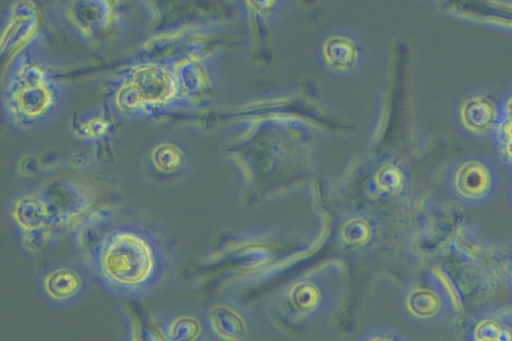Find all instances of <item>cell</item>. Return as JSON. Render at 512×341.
<instances>
[{"mask_svg": "<svg viewBox=\"0 0 512 341\" xmlns=\"http://www.w3.org/2000/svg\"><path fill=\"white\" fill-rule=\"evenodd\" d=\"M84 261L102 289L123 298L149 295L160 285L167 269V255L159 236L136 223L106 228Z\"/></svg>", "mask_w": 512, "mask_h": 341, "instance_id": "obj_1", "label": "cell"}, {"mask_svg": "<svg viewBox=\"0 0 512 341\" xmlns=\"http://www.w3.org/2000/svg\"><path fill=\"white\" fill-rule=\"evenodd\" d=\"M62 12L75 35L92 43L120 38L154 17L149 0H66Z\"/></svg>", "mask_w": 512, "mask_h": 341, "instance_id": "obj_2", "label": "cell"}, {"mask_svg": "<svg viewBox=\"0 0 512 341\" xmlns=\"http://www.w3.org/2000/svg\"><path fill=\"white\" fill-rule=\"evenodd\" d=\"M445 184L451 196L467 206L487 202L496 193L499 176L494 164L481 155H466L447 169Z\"/></svg>", "mask_w": 512, "mask_h": 341, "instance_id": "obj_3", "label": "cell"}, {"mask_svg": "<svg viewBox=\"0 0 512 341\" xmlns=\"http://www.w3.org/2000/svg\"><path fill=\"white\" fill-rule=\"evenodd\" d=\"M92 276L84 260L65 259L46 266L37 276L41 299L56 308H69L88 294Z\"/></svg>", "mask_w": 512, "mask_h": 341, "instance_id": "obj_4", "label": "cell"}, {"mask_svg": "<svg viewBox=\"0 0 512 341\" xmlns=\"http://www.w3.org/2000/svg\"><path fill=\"white\" fill-rule=\"evenodd\" d=\"M6 219L24 247L32 250L40 248L58 226L43 189L17 192L7 203Z\"/></svg>", "mask_w": 512, "mask_h": 341, "instance_id": "obj_5", "label": "cell"}, {"mask_svg": "<svg viewBox=\"0 0 512 341\" xmlns=\"http://www.w3.org/2000/svg\"><path fill=\"white\" fill-rule=\"evenodd\" d=\"M499 116V100L480 91L470 92L454 106L453 119L458 130L467 137H491Z\"/></svg>", "mask_w": 512, "mask_h": 341, "instance_id": "obj_6", "label": "cell"}, {"mask_svg": "<svg viewBox=\"0 0 512 341\" xmlns=\"http://www.w3.org/2000/svg\"><path fill=\"white\" fill-rule=\"evenodd\" d=\"M145 165L154 178L161 181L175 180L188 166V152L175 139H160L149 148Z\"/></svg>", "mask_w": 512, "mask_h": 341, "instance_id": "obj_7", "label": "cell"}, {"mask_svg": "<svg viewBox=\"0 0 512 341\" xmlns=\"http://www.w3.org/2000/svg\"><path fill=\"white\" fill-rule=\"evenodd\" d=\"M58 226L82 215L91 205L89 193L73 183H58L43 189Z\"/></svg>", "mask_w": 512, "mask_h": 341, "instance_id": "obj_8", "label": "cell"}, {"mask_svg": "<svg viewBox=\"0 0 512 341\" xmlns=\"http://www.w3.org/2000/svg\"><path fill=\"white\" fill-rule=\"evenodd\" d=\"M320 53L324 64L331 71L349 73L356 68L361 49L353 35L333 32L324 38Z\"/></svg>", "mask_w": 512, "mask_h": 341, "instance_id": "obj_9", "label": "cell"}, {"mask_svg": "<svg viewBox=\"0 0 512 341\" xmlns=\"http://www.w3.org/2000/svg\"><path fill=\"white\" fill-rule=\"evenodd\" d=\"M491 138L500 160L512 170V89L499 99V116Z\"/></svg>", "mask_w": 512, "mask_h": 341, "instance_id": "obj_10", "label": "cell"}, {"mask_svg": "<svg viewBox=\"0 0 512 341\" xmlns=\"http://www.w3.org/2000/svg\"><path fill=\"white\" fill-rule=\"evenodd\" d=\"M158 329L163 339L170 341H191L199 338L201 322L188 311H178L158 320Z\"/></svg>", "mask_w": 512, "mask_h": 341, "instance_id": "obj_11", "label": "cell"}, {"mask_svg": "<svg viewBox=\"0 0 512 341\" xmlns=\"http://www.w3.org/2000/svg\"><path fill=\"white\" fill-rule=\"evenodd\" d=\"M471 337L477 341L512 340V320L505 315L481 318L474 325Z\"/></svg>", "mask_w": 512, "mask_h": 341, "instance_id": "obj_12", "label": "cell"}, {"mask_svg": "<svg viewBox=\"0 0 512 341\" xmlns=\"http://www.w3.org/2000/svg\"><path fill=\"white\" fill-rule=\"evenodd\" d=\"M412 311L422 319H434L449 307L439 289L420 288L412 295Z\"/></svg>", "mask_w": 512, "mask_h": 341, "instance_id": "obj_13", "label": "cell"}, {"mask_svg": "<svg viewBox=\"0 0 512 341\" xmlns=\"http://www.w3.org/2000/svg\"><path fill=\"white\" fill-rule=\"evenodd\" d=\"M434 272L438 289L442 293L449 309L454 312H462L464 308L463 300L456 282L447 271L441 268H436Z\"/></svg>", "mask_w": 512, "mask_h": 341, "instance_id": "obj_14", "label": "cell"}, {"mask_svg": "<svg viewBox=\"0 0 512 341\" xmlns=\"http://www.w3.org/2000/svg\"><path fill=\"white\" fill-rule=\"evenodd\" d=\"M509 279H510L511 284H512V259H511L510 267H509Z\"/></svg>", "mask_w": 512, "mask_h": 341, "instance_id": "obj_15", "label": "cell"}, {"mask_svg": "<svg viewBox=\"0 0 512 341\" xmlns=\"http://www.w3.org/2000/svg\"><path fill=\"white\" fill-rule=\"evenodd\" d=\"M510 200H511V204H512V184H511V189H510Z\"/></svg>", "mask_w": 512, "mask_h": 341, "instance_id": "obj_16", "label": "cell"}]
</instances>
